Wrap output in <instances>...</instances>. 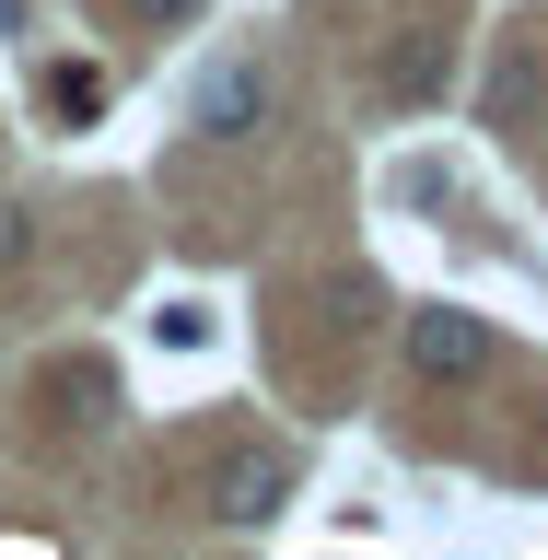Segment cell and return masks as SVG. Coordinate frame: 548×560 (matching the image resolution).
Wrapping results in <instances>:
<instances>
[{
  "label": "cell",
  "instance_id": "6da1fadb",
  "mask_svg": "<svg viewBox=\"0 0 548 560\" xmlns=\"http://www.w3.org/2000/svg\"><path fill=\"white\" fill-rule=\"evenodd\" d=\"M269 117H280V82H269L257 59H222V70L199 82V140H222V152H234V140H257Z\"/></svg>",
  "mask_w": 548,
  "mask_h": 560
},
{
  "label": "cell",
  "instance_id": "7a4b0ae2",
  "mask_svg": "<svg viewBox=\"0 0 548 560\" xmlns=\"http://www.w3.org/2000/svg\"><path fill=\"white\" fill-rule=\"evenodd\" d=\"M280 502H292V455H280V444H245V455L210 467V514H222V525H269Z\"/></svg>",
  "mask_w": 548,
  "mask_h": 560
},
{
  "label": "cell",
  "instance_id": "3957f363",
  "mask_svg": "<svg viewBox=\"0 0 548 560\" xmlns=\"http://www.w3.org/2000/svg\"><path fill=\"white\" fill-rule=\"evenodd\" d=\"M409 362L432 385H467V374H490V327H479V315H455V304H420L409 315Z\"/></svg>",
  "mask_w": 548,
  "mask_h": 560
},
{
  "label": "cell",
  "instance_id": "277c9868",
  "mask_svg": "<svg viewBox=\"0 0 548 560\" xmlns=\"http://www.w3.org/2000/svg\"><path fill=\"white\" fill-rule=\"evenodd\" d=\"M444 82H455V35L409 24V35H397V47H385V94H397V105H432V94H444Z\"/></svg>",
  "mask_w": 548,
  "mask_h": 560
},
{
  "label": "cell",
  "instance_id": "5b68a950",
  "mask_svg": "<svg viewBox=\"0 0 548 560\" xmlns=\"http://www.w3.org/2000/svg\"><path fill=\"white\" fill-rule=\"evenodd\" d=\"M35 94H47V117H59V129H82V117H105V94H117V82H105L94 59H59Z\"/></svg>",
  "mask_w": 548,
  "mask_h": 560
},
{
  "label": "cell",
  "instance_id": "8992f818",
  "mask_svg": "<svg viewBox=\"0 0 548 560\" xmlns=\"http://www.w3.org/2000/svg\"><path fill=\"white\" fill-rule=\"evenodd\" d=\"M24 257H35V222H24L12 199H0V269H24Z\"/></svg>",
  "mask_w": 548,
  "mask_h": 560
},
{
  "label": "cell",
  "instance_id": "52a82bcc",
  "mask_svg": "<svg viewBox=\"0 0 548 560\" xmlns=\"http://www.w3.org/2000/svg\"><path fill=\"white\" fill-rule=\"evenodd\" d=\"M140 24H187V12H199V0H129Z\"/></svg>",
  "mask_w": 548,
  "mask_h": 560
},
{
  "label": "cell",
  "instance_id": "ba28073f",
  "mask_svg": "<svg viewBox=\"0 0 548 560\" xmlns=\"http://www.w3.org/2000/svg\"><path fill=\"white\" fill-rule=\"evenodd\" d=\"M12 24H24V0H0V35H12Z\"/></svg>",
  "mask_w": 548,
  "mask_h": 560
}]
</instances>
